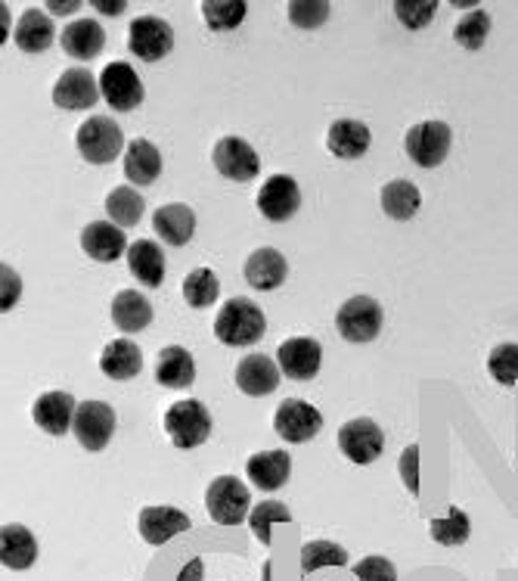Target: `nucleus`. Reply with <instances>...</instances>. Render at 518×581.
<instances>
[{"label":"nucleus","instance_id":"f257e3e1","mask_svg":"<svg viewBox=\"0 0 518 581\" xmlns=\"http://www.w3.org/2000/svg\"><path fill=\"white\" fill-rule=\"evenodd\" d=\"M267 330L264 311L252 299H230L221 315L214 317V336L224 346H255Z\"/></svg>","mask_w":518,"mask_h":581},{"label":"nucleus","instance_id":"f03ea898","mask_svg":"<svg viewBox=\"0 0 518 581\" xmlns=\"http://www.w3.org/2000/svg\"><path fill=\"white\" fill-rule=\"evenodd\" d=\"M165 432H168L171 445L180 451H190V448H199V445H205L211 435L209 408L195 399L171 404V408L165 411Z\"/></svg>","mask_w":518,"mask_h":581},{"label":"nucleus","instance_id":"7ed1b4c3","mask_svg":"<svg viewBox=\"0 0 518 581\" xmlns=\"http://www.w3.org/2000/svg\"><path fill=\"white\" fill-rule=\"evenodd\" d=\"M75 144H78V152L91 166H109L125 147V137H121V128H118L115 118L94 116L78 128Z\"/></svg>","mask_w":518,"mask_h":581},{"label":"nucleus","instance_id":"20e7f679","mask_svg":"<svg viewBox=\"0 0 518 581\" xmlns=\"http://www.w3.org/2000/svg\"><path fill=\"white\" fill-rule=\"evenodd\" d=\"M454 144V131L444 122H420L406 131V156L420 168H437Z\"/></svg>","mask_w":518,"mask_h":581},{"label":"nucleus","instance_id":"39448f33","mask_svg":"<svg viewBox=\"0 0 518 581\" xmlns=\"http://www.w3.org/2000/svg\"><path fill=\"white\" fill-rule=\"evenodd\" d=\"M205 504L218 526H240L249 516L252 498H249V488L236 476H218L205 492Z\"/></svg>","mask_w":518,"mask_h":581},{"label":"nucleus","instance_id":"423d86ee","mask_svg":"<svg viewBox=\"0 0 518 581\" xmlns=\"http://www.w3.org/2000/svg\"><path fill=\"white\" fill-rule=\"evenodd\" d=\"M382 448H385V432L379 430V423H373L370 416L348 420L339 430V451L351 464H373Z\"/></svg>","mask_w":518,"mask_h":581},{"label":"nucleus","instance_id":"0eeeda50","mask_svg":"<svg viewBox=\"0 0 518 581\" xmlns=\"http://www.w3.org/2000/svg\"><path fill=\"white\" fill-rule=\"evenodd\" d=\"M336 327L348 342H373L382 330V305L370 296H355L339 308Z\"/></svg>","mask_w":518,"mask_h":581},{"label":"nucleus","instance_id":"6e6552de","mask_svg":"<svg viewBox=\"0 0 518 581\" xmlns=\"http://www.w3.org/2000/svg\"><path fill=\"white\" fill-rule=\"evenodd\" d=\"M274 430L279 439H286L289 445H305L317 432L324 430V416L320 411L302 399H286L276 408Z\"/></svg>","mask_w":518,"mask_h":581},{"label":"nucleus","instance_id":"1a4fd4ad","mask_svg":"<svg viewBox=\"0 0 518 581\" xmlns=\"http://www.w3.org/2000/svg\"><path fill=\"white\" fill-rule=\"evenodd\" d=\"M128 47L137 60L156 63V60H165L171 53V47H175V32H171V25L165 19L140 17L130 22Z\"/></svg>","mask_w":518,"mask_h":581},{"label":"nucleus","instance_id":"9d476101","mask_svg":"<svg viewBox=\"0 0 518 581\" xmlns=\"http://www.w3.org/2000/svg\"><path fill=\"white\" fill-rule=\"evenodd\" d=\"M72 430H75V439L82 442V448L103 451L113 442L115 411L106 401H82Z\"/></svg>","mask_w":518,"mask_h":581},{"label":"nucleus","instance_id":"9b49d317","mask_svg":"<svg viewBox=\"0 0 518 581\" xmlns=\"http://www.w3.org/2000/svg\"><path fill=\"white\" fill-rule=\"evenodd\" d=\"M99 94L118 113H130L144 103V84L140 75L128 63H109L99 75Z\"/></svg>","mask_w":518,"mask_h":581},{"label":"nucleus","instance_id":"f8f14e48","mask_svg":"<svg viewBox=\"0 0 518 581\" xmlns=\"http://www.w3.org/2000/svg\"><path fill=\"white\" fill-rule=\"evenodd\" d=\"M211 159H214V168L230 181H255L261 171L258 152L252 150V144H245L243 137H221Z\"/></svg>","mask_w":518,"mask_h":581},{"label":"nucleus","instance_id":"ddd939ff","mask_svg":"<svg viewBox=\"0 0 518 581\" xmlns=\"http://www.w3.org/2000/svg\"><path fill=\"white\" fill-rule=\"evenodd\" d=\"M276 358H279V370H283L289 380L305 382V380H314V377L320 373L324 349H320V342H317V339L298 336V339L283 342L279 351H276Z\"/></svg>","mask_w":518,"mask_h":581},{"label":"nucleus","instance_id":"4468645a","mask_svg":"<svg viewBox=\"0 0 518 581\" xmlns=\"http://www.w3.org/2000/svg\"><path fill=\"white\" fill-rule=\"evenodd\" d=\"M258 209L267 221H289L302 209V190L289 175H274L258 190Z\"/></svg>","mask_w":518,"mask_h":581},{"label":"nucleus","instance_id":"2eb2a0df","mask_svg":"<svg viewBox=\"0 0 518 581\" xmlns=\"http://www.w3.org/2000/svg\"><path fill=\"white\" fill-rule=\"evenodd\" d=\"M97 101L99 87L91 68H65L63 75H60V82L53 84V103H56L60 109H68V113H72V109H91Z\"/></svg>","mask_w":518,"mask_h":581},{"label":"nucleus","instance_id":"dca6fc26","mask_svg":"<svg viewBox=\"0 0 518 581\" xmlns=\"http://www.w3.org/2000/svg\"><path fill=\"white\" fill-rule=\"evenodd\" d=\"M289 277V262L283 252L271 250H255L249 258H245V283L255 286L261 293H274L276 286H283Z\"/></svg>","mask_w":518,"mask_h":581},{"label":"nucleus","instance_id":"f3484780","mask_svg":"<svg viewBox=\"0 0 518 581\" xmlns=\"http://www.w3.org/2000/svg\"><path fill=\"white\" fill-rule=\"evenodd\" d=\"M140 535H144L146 545H152V548H159V545H165V541H171L175 535H180V531H190V516L180 514L178 507H168V504H162V507H144L140 510Z\"/></svg>","mask_w":518,"mask_h":581},{"label":"nucleus","instance_id":"a211bd4d","mask_svg":"<svg viewBox=\"0 0 518 581\" xmlns=\"http://www.w3.org/2000/svg\"><path fill=\"white\" fill-rule=\"evenodd\" d=\"M236 385L252 399H264L279 385V367L271 355H249L236 367Z\"/></svg>","mask_w":518,"mask_h":581},{"label":"nucleus","instance_id":"6ab92c4d","mask_svg":"<svg viewBox=\"0 0 518 581\" xmlns=\"http://www.w3.org/2000/svg\"><path fill=\"white\" fill-rule=\"evenodd\" d=\"M34 423L47 435H65L68 426H75V414H78V404L68 392H47L34 401Z\"/></svg>","mask_w":518,"mask_h":581},{"label":"nucleus","instance_id":"aec40b11","mask_svg":"<svg viewBox=\"0 0 518 581\" xmlns=\"http://www.w3.org/2000/svg\"><path fill=\"white\" fill-rule=\"evenodd\" d=\"M60 44L72 60H94L106 47V34L97 19H75L60 32Z\"/></svg>","mask_w":518,"mask_h":581},{"label":"nucleus","instance_id":"412c9836","mask_svg":"<svg viewBox=\"0 0 518 581\" xmlns=\"http://www.w3.org/2000/svg\"><path fill=\"white\" fill-rule=\"evenodd\" d=\"M82 246L84 252L94 258V262H115L121 252L128 250V236L118 224H109V221H91L82 231Z\"/></svg>","mask_w":518,"mask_h":581},{"label":"nucleus","instance_id":"4be33fe9","mask_svg":"<svg viewBox=\"0 0 518 581\" xmlns=\"http://www.w3.org/2000/svg\"><path fill=\"white\" fill-rule=\"evenodd\" d=\"M245 473H249V479L255 482V488H261V492H276V488H283L289 482L292 457L286 451H261V454L249 457Z\"/></svg>","mask_w":518,"mask_h":581},{"label":"nucleus","instance_id":"5701e85b","mask_svg":"<svg viewBox=\"0 0 518 581\" xmlns=\"http://www.w3.org/2000/svg\"><path fill=\"white\" fill-rule=\"evenodd\" d=\"M152 231L159 233L168 246H187L195 231L193 209L183 205V202H168L162 209H156V215H152Z\"/></svg>","mask_w":518,"mask_h":581},{"label":"nucleus","instance_id":"b1692460","mask_svg":"<svg viewBox=\"0 0 518 581\" xmlns=\"http://www.w3.org/2000/svg\"><path fill=\"white\" fill-rule=\"evenodd\" d=\"M0 560L7 569H32L34 560H38V541H34V535L25 526H17V522H10V526H3L0 529Z\"/></svg>","mask_w":518,"mask_h":581},{"label":"nucleus","instance_id":"393cba45","mask_svg":"<svg viewBox=\"0 0 518 581\" xmlns=\"http://www.w3.org/2000/svg\"><path fill=\"white\" fill-rule=\"evenodd\" d=\"M99 370L109 380H130L144 370V351L130 339H115L99 355Z\"/></svg>","mask_w":518,"mask_h":581},{"label":"nucleus","instance_id":"a878e982","mask_svg":"<svg viewBox=\"0 0 518 581\" xmlns=\"http://www.w3.org/2000/svg\"><path fill=\"white\" fill-rule=\"evenodd\" d=\"M326 147L339 159H360L370 150V128L357 118H339L326 134Z\"/></svg>","mask_w":518,"mask_h":581},{"label":"nucleus","instance_id":"bb28decb","mask_svg":"<svg viewBox=\"0 0 518 581\" xmlns=\"http://www.w3.org/2000/svg\"><path fill=\"white\" fill-rule=\"evenodd\" d=\"M195 380L193 355L180 346H168L156 358V382H162L165 389H187Z\"/></svg>","mask_w":518,"mask_h":581},{"label":"nucleus","instance_id":"cd10ccee","mask_svg":"<svg viewBox=\"0 0 518 581\" xmlns=\"http://www.w3.org/2000/svg\"><path fill=\"white\" fill-rule=\"evenodd\" d=\"M113 320L121 332H140L152 324V305L137 289H121L113 299Z\"/></svg>","mask_w":518,"mask_h":581},{"label":"nucleus","instance_id":"c85d7f7f","mask_svg":"<svg viewBox=\"0 0 518 581\" xmlns=\"http://www.w3.org/2000/svg\"><path fill=\"white\" fill-rule=\"evenodd\" d=\"M130 274L144 286H162L165 281V252L152 243V240H137L128 250Z\"/></svg>","mask_w":518,"mask_h":581},{"label":"nucleus","instance_id":"c756f323","mask_svg":"<svg viewBox=\"0 0 518 581\" xmlns=\"http://www.w3.org/2000/svg\"><path fill=\"white\" fill-rule=\"evenodd\" d=\"M162 175V152L156 150L149 140H130L125 152V178L130 183H152Z\"/></svg>","mask_w":518,"mask_h":581},{"label":"nucleus","instance_id":"7c9ffc66","mask_svg":"<svg viewBox=\"0 0 518 581\" xmlns=\"http://www.w3.org/2000/svg\"><path fill=\"white\" fill-rule=\"evenodd\" d=\"M53 22H50L47 13H41V10H25L22 19H19L17 25V47L22 53H44L53 44Z\"/></svg>","mask_w":518,"mask_h":581},{"label":"nucleus","instance_id":"2f4dec72","mask_svg":"<svg viewBox=\"0 0 518 581\" xmlns=\"http://www.w3.org/2000/svg\"><path fill=\"white\" fill-rule=\"evenodd\" d=\"M420 187L406 178H398V181H389L382 187V209L394 221H410L420 212Z\"/></svg>","mask_w":518,"mask_h":581},{"label":"nucleus","instance_id":"473e14b6","mask_svg":"<svg viewBox=\"0 0 518 581\" xmlns=\"http://www.w3.org/2000/svg\"><path fill=\"white\" fill-rule=\"evenodd\" d=\"M218 293H221V283L211 267H195L183 281V299L190 308H209L218 302Z\"/></svg>","mask_w":518,"mask_h":581},{"label":"nucleus","instance_id":"72a5a7b5","mask_svg":"<svg viewBox=\"0 0 518 581\" xmlns=\"http://www.w3.org/2000/svg\"><path fill=\"white\" fill-rule=\"evenodd\" d=\"M144 197L130 187H115L113 193L106 197V212L118 228H134L144 218Z\"/></svg>","mask_w":518,"mask_h":581},{"label":"nucleus","instance_id":"f704fd0d","mask_svg":"<svg viewBox=\"0 0 518 581\" xmlns=\"http://www.w3.org/2000/svg\"><path fill=\"white\" fill-rule=\"evenodd\" d=\"M469 516L463 514L459 507H451L444 519H432V538H435L437 545H444V548H459V545H466V541H469Z\"/></svg>","mask_w":518,"mask_h":581},{"label":"nucleus","instance_id":"c9c22d12","mask_svg":"<svg viewBox=\"0 0 518 581\" xmlns=\"http://www.w3.org/2000/svg\"><path fill=\"white\" fill-rule=\"evenodd\" d=\"M245 7L243 0H205L202 3V17L209 22L211 32H230L236 29L245 19Z\"/></svg>","mask_w":518,"mask_h":581},{"label":"nucleus","instance_id":"e433bc0d","mask_svg":"<svg viewBox=\"0 0 518 581\" xmlns=\"http://www.w3.org/2000/svg\"><path fill=\"white\" fill-rule=\"evenodd\" d=\"M249 522H252V531L258 535V541L264 548H271V526L274 522H292V514L286 504L279 500H261L255 504V510L249 514Z\"/></svg>","mask_w":518,"mask_h":581},{"label":"nucleus","instance_id":"4c0bfd02","mask_svg":"<svg viewBox=\"0 0 518 581\" xmlns=\"http://www.w3.org/2000/svg\"><path fill=\"white\" fill-rule=\"evenodd\" d=\"M324 566H348V553L332 541H308L302 548V572L310 575L314 569H324Z\"/></svg>","mask_w":518,"mask_h":581},{"label":"nucleus","instance_id":"58836bf2","mask_svg":"<svg viewBox=\"0 0 518 581\" xmlns=\"http://www.w3.org/2000/svg\"><path fill=\"white\" fill-rule=\"evenodd\" d=\"M487 34H490V17H487L485 10H472L469 17L459 19V25H456V44L459 47H466V51H482L487 41Z\"/></svg>","mask_w":518,"mask_h":581},{"label":"nucleus","instance_id":"ea45409f","mask_svg":"<svg viewBox=\"0 0 518 581\" xmlns=\"http://www.w3.org/2000/svg\"><path fill=\"white\" fill-rule=\"evenodd\" d=\"M487 373L500 385H516L518 382V342H500L487 358Z\"/></svg>","mask_w":518,"mask_h":581},{"label":"nucleus","instance_id":"a19ab883","mask_svg":"<svg viewBox=\"0 0 518 581\" xmlns=\"http://www.w3.org/2000/svg\"><path fill=\"white\" fill-rule=\"evenodd\" d=\"M329 3L326 0H292L289 22L295 29H320L329 19Z\"/></svg>","mask_w":518,"mask_h":581},{"label":"nucleus","instance_id":"79ce46f5","mask_svg":"<svg viewBox=\"0 0 518 581\" xmlns=\"http://www.w3.org/2000/svg\"><path fill=\"white\" fill-rule=\"evenodd\" d=\"M437 13L435 0H398L394 17L404 22L406 29H425Z\"/></svg>","mask_w":518,"mask_h":581},{"label":"nucleus","instance_id":"37998d69","mask_svg":"<svg viewBox=\"0 0 518 581\" xmlns=\"http://www.w3.org/2000/svg\"><path fill=\"white\" fill-rule=\"evenodd\" d=\"M355 575L360 581H398V569L385 557H367L355 563Z\"/></svg>","mask_w":518,"mask_h":581},{"label":"nucleus","instance_id":"c03bdc74","mask_svg":"<svg viewBox=\"0 0 518 581\" xmlns=\"http://www.w3.org/2000/svg\"><path fill=\"white\" fill-rule=\"evenodd\" d=\"M401 476L406 482V492L420 498V445H406L401 454Z\"/></svg>","mask_w":518,"mask_h":581},{"label":"nucleus","instance_id":"a18cd8bd","mask_svg":"<svg viewBox=\"0 0 518 581\" xmlns=\"http://www.w3.org/2000/svg\"><path fill=\"white\" fill-rule=\"evenodd\" d=\"M0 277H3V299H0V308L3 311H10L13 308V302H17L19 296V277H17V271L13 267H0Z\"/></svg>","mask_w":518,"mask_h":581},{"label":"nucleus","instance_id":"49530a36","mask_svg":"<svg viewBox=\"0 0 518 581\" xmlns=\"http://www.w3.org/2000/svg\"><path fill=\"white\" fill-rule=\"evenodd\" d=\"M94 7H97L99 13H109V17H118L128 3L125 0H118V3H106V0H94Z\"/></svg>","mask_w":518,"mask_h":581},{"label":"nucleus","instance_id":"de8ad7c7","mask_svg":"<svg viewBox=\"0 0 518 581\" xmlns=\"http://www.w3.org/2000/svg\"><path fill=\"white\" fill-rule=\"evenodd\" d=\"M75 7H78V3H56V0H50L47 3V10L50 13H56V17H65V13H72Z\"/></svg>","mask_w":518,"mask_h":581}]
</instances>
